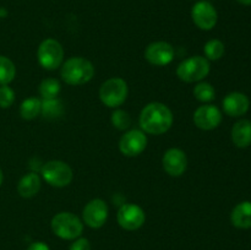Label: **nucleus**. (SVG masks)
<instances>
[{
  "label": "nucleus",
  "instance_id": "c85d7f7f",
  "mask_svg": "<svg viewBox=\"0 0 251 250\" xmlns=\"http://www.w3.org/2000/svg\"><path fill=\"white\" fill-rule=\"evenodd\" d=\"M243 5H251V0H238Z\"/></svg>",
  "mask_w": 251,
  "mask_h": 250
},
{
  "label": "nucleus",
  "instance_id": "393cba45",
  "mask_svg": "<svg viewBox=\"0 0 251 250\" xmlns=\"http://www.w3.org/2000/svg\"><path fill=\"white\" fill-rule=\"evenodd\" d=\"M112 124L119 130H126L131 125V117L125 110L117 109L112 114Z\"/></svg>",
  "mask_w": 251,
  "mask_h": 250
},
{
  "label": "nucleus",
  "instance_id": "4be33fe9",
  "mask_svg": "<svg viewBox=\"0 0 251 250\" xmlns=\"http://www.w3.org/2000/svg\"><path fill=\"white\" fill-rule=\"evenodd\" d=\"M41 113L48 119H55V118L60 117L61 113H63V103L58 98L43 100Z\"/></svg>",
  "mask_w": 251,
  "mask_h": 250
},
{
  "label": "nucleus",
  "instance_id": "412c9836",
  "mask_svg": "<svg viewBox=\"0 0 251 250\" xmlns=\"http://www.w3.org/2000/svg\"><path fill=\"white\" fill-rule=\"evenodd\" d=\"M60 92V83L55 78H44L39 85V93L43 100H54Z\"/></svg>",
  "mask_w": 251,
  "mask_h": 250
},
{
  "label": "nucleus",
  "instance_id": "4468645a",
  "mask_svg": "<svg viewBox=\"0 0 251 250\" xmlns=\"http://www.w3.org/2000/svg\"><path fill=\"white\" fill-rule=\"evenodd\" d=\"M162 164L171 176H180L188 168V158L180 149H169L162 158Z\"/></svg>",
  "mask_w": 251,
  "mask_h": 250
},
{
  "label": "nucleus",
  "instance_id": "b1692460",
  "mask_svg": "<svg viewBox=\"0 0 251 250\" xmlns=\"http://www.w3.org/2000/svg\"><path fill=\"white\" fill-rule=\"evenodd\" d=\"M194 96L200 102H211L215 100V88L208 82H200L194 88Z\"/></svg>",
  "mask_w": 251,
  "mask_h": 250
},
{
  "label": "nucleus",
  "instance_id": "9b49d317",
  "mask_svg": "<svg viewBox=\"0 0 251 250\" xmlns=\"http://www.w3.org/2000/svg\"><path fill=\"white\" fill-rule=\"evenodd\" d=\"M83 222L91 228H100L108 218V206L102 199H93L82 211Z\"/></svg>",
  "mask_w": 251,
  "mask_h": 250
},
{
  "label": "nucleus",
  "instance_id": "6ab92c4d",
  "mask_svg": "<svg viewBox=\"0 0 251 250\" xmlns=\"http://www.w3.org/2000/svg\"><path fill=\"white\" fill-rule=\"evenodd\" d=\"M42 100L37 97H31L25 100L20 107V114L25 120H32L37 118L41 113Z\"/></svg>",
  "mask_w": 251,
  "mask_h": 250
},
{
  "label": "nucleus",
  "instance_id": "a878e982",
  "mask_svg": "<svg viewBox=\"0 0 251 250\" xmlns=\"http://www.w3.org/2000/svg\"><path fill=\"white\" fill-rule=\"evenodd\" d=\"M15 100V92L7 85L0 86V108L11 107Z\"/></svg>",
  "mask_w": 251,
  "mask_h": 250
},
{
  "label": "nucleus",
  "instance_id": "6e6552de",
  "mask_svg": "<svg viewBox=\"0 0 251 250\" xmlns=\"http://www.w3.org/2000/svg\"><path fill=\"white\" fill-rule=\"evenodd\" d=\"M191 17L196 26L203 31H210L216 26L218 20L217 10L211 2L199 1L191 9Z\"/></svg>",
  "mask_w": 251,
  "mask_h": 250
},
{
  "label": "nucleus",
  "instance_id": "20e7f679",
  "mask_svg": "<svg viewBox=\"0 0 251 250\" xmlns=\"http://www.w3.org/2000/svg\"><path fill=\"white\" fill-rule=\"evenodd\" d=\"M210 61L200 55L191 56L181 61L176 69V75L184 82H198L210 73Z\"/></svg>",
  "mask_w": 251,
  "mask_h": 250
},
{
  "label": "nucleus",
  "instance_id": "a211bd4d",
  "mask_svg": "<svg viewBox=\"0 0 251 250\" xmlns=\"http://www.w3.org/2000/svg\"><path fill=\"white\" fill-rule=\"evenodd\" d=\"M232 140L235 146L244 149L251 145V122L242 119L234 124L232 129Z\"/></svg>",
  "mask_w": 251,
  "mask_h": 250
},
{
  "label": "nucleus",
  "instance_id": "423d86ee",
  "mask_svg": "<svg viewBox=\"0 0 251 250\" xmlns=\"http://www.w3.org/2000/svg\"><path fill=\"white\" fill-rule=\"evenodd\" d=\"M37 58L39 64L46 70H56L64 59V49L56 39H44L38 47Z\"/></svg>",
  "mask_w": 251,
  "mask_h": 250
},
{
  "label": "nucleus",
  "instance_id": "1a4fd4ad",
  "mask_svg": "<svg viewBox=\"0 0 251 250\" xmlns=\"http://www.w3.org/2000/svg\"><path fill=\"white\" fill-rule=\"evenodd\" d=\"M118 223L126 230H136L145 223L146 215L140 206L135 203H125L118 211Z\"/></svg>",
  "mask_w": 251,
  "mask_h": 250
},
{
  "label": "nucleus",
  "instance_id": "7ed1b4c3",
  "mask_svg": "<svg viewBox=\"0 0 251 250\" xmlns=\"http://www.w3.org/2000/svg\"><path fill=\"white\" fill-rule=\"evenodd\" d=\"M51 229L54 234L65 240L76 239L83 230V223L71 212L56 213L51 220Z\"/></svg>",
  "mask_w": 251,
  "mask_h": 250
},
{
  "label": "nucleus",
  "instance_id": "f3484780",
  "mask_svg": "<svg viewBox=\"0 0 251 250\" xmlns=\"http://www.w3.org/2000/svg\"><path fill=\"white\" fill-rule=\"evenodd\" d=\"M41 189V178L37 173H27L20 179L17 184V191L22 198H33Z\"/></svg>",
  "mask_w": 251,
  "mask_h": 250
},
{
  "label": "nucleus",
  "instance_id": "c756f323",
  "mask_svg": "<svg viewBox=\"0 0 251 250\" xmlns=\"http://www.w3.org/2000/svg\"><path fill=\"white\" fill-rule=\"evenodd\" d=\"M2 179H4V175H2V172H1V169H0V185L2 184Z\"/></svg>",
  "mask_w": 251,
  "mask_h": 250
},
{
  "label": "nucleus",
  "instance_id": "cd10ccee",
  "mask_svg": "<svg viewBox=\"0 0 251 250\" xmlns=\"http://www.w3.org/2000/svg\"><path fill=\"white\" fill-rule=\"evenodd\" d=\"M27 250H49V247L43 242H36L32 243Z\"/></svg>",
  "mask_w": 251,
  "mask_h": 250
},
{
  "label": "nucleus",
  "instance_id": "bb28decb",
  "mask_svg": "<svg viewBox=\"0 0 251 250\" xmlns=\"http://www.w3.org/2000/svg\"><path fill=\"white\" fill-rule=\"evenodd\" d=\"M70 250H91V244L86 238H80L71 244Z\"/></svg>",
  "mask_w": 251,
  "mask_h": 250
},
{
  "label": "nucleus",
  "instance_id": "aec40b11",
  "mask_svg": "<svg viewBox=\"0 0 251 250\" xmlns=\"http://www.w3.org/2000/svg\"><path fill=\"white\" fill-rule=\"evenodd\" d=\"M16 75V68L9 58L0 55V85H9Z\"/></svg>",
  "mask_w": 251,
  "mask_h": 250
},
{
  "label": "nucleus",
  "instance_id": "39448f33",
  "mask_svg": "<svg viewBox=\"0 0 251 250\" xmlns=\"http://www.w3.org/2000/svg\"><path fill=\"white\" fill-rule=\"evenodd\" d=\"M127 83L120 77H113L102 83L100 88V98L104 105L117 108L127 98Z\"/></svg>",
  "mask_w": 251,
  "mask_h": 250
},
{
  "label": "nucleus",
  "instance_id": "f03ea898",
  "mask_svg": "<svg viewBox=\"0 0 251 250\" xmlns=\"http://www.w3.org/2000/svg\"><path fill=\"white\" fill-rule=\"evenodd\" d=\"M61 78L71 86H80L92 80L95 75V66L90 60L81 56L68 59L61 66Z\"/></svg>",
  "mask_w": 251,
  "mask_h": 250
},
{
  "label": "nucleus",
  "instance_id": "dca6fc26",
  "mask_svg": "<svg viewBox=\"0 0 251 250\" xmlns=\"http://www.w3.org/2000/svg\"><path fill=\"white\" fill-rule=\"evenodd\" d=\"M230 221L233 225L240 229H248L251 228V202L250 201H243L238 203L232 211Z\"/></svg>",
  "mask_w": 251,
  "mask_h": 250
},
{
  "label": "nucleus",
  "instance_id": "9d476101",
  "mask_svg": "<svg viewBox=\"0 0 251 250\" xmlns=\"http://www.w3.org/2000/svg\"><path fill=\"white\" fill-rule=\"evenodd\" d=\"M147 146V137L141 130H130L125 132L119 141V150L124 156L135 157L145 151Z\"/></svg>",
  "mask_w": 251,
  "mask_h": 250
},
{
  "label": "nucleus",
  "instance_id": "f8f14e48",
  "mask_svg": "<svg viewBox=\"0 0 251 250\" xmlns=\"http://www.w3.org/2000/svg\"><path fill=\"white\" fill-rule=\"evenodd\" d=\"M145 58L151 65H168L174 58V48L168 42H153L145 50Z\"/></svg>",
  "mask_w": 251,
  "mask_h": 250
},
{
  "label": "nucleus",
  "instance_id": "5701e85b",
  "mask_svg": "<svg viewBox=\"0 0 251 250\" xmlns=\"http://www.w3.org/2000/svg\"><path fill=\"white\" fill-rule=\"evenodd\" d=\"M225 54V44L220 39H211L205 44V55L207 60H218Z\"/></svg>",
  "mask_w": 251,
  "mask_h": 250
},
{
  "label": "nucleus",
  "instance_id": "0eeeda50",
  "mask_svg": "<svg viewBox=\"0 0 251 250\" xmlns=\"http://www.w3.org/2000/svg\"><path fill=\"white\" fill-rule=\"evenodd\" d=\"M42 176L44 180L55 188H64L73 180V169L63 161H49L42 167Z\"/></svg>",
  "mask_w": 251,
  "mask_h": 250
},
{
  "label": "nucleus",
  "instance_id": "ddd939ff",
  "mask_svg": "<svg viewBox=\"0 0 251 250\" xmlns=\"http://www.w3.org/2000/svg\"><path fill=\"white\" fill-rule=\"evenodd\" d=\"M222 122V113L216 105H201L194 113V123L201 130H213Z\"/></svg>",
  "mask_w": 251,
  "mask_h": 250
},
{
  "label": "nucleus",
  "instance_id": "2eb2a0df",
  "mask_svg": "<svg viewBox=\"0 0 251 250\" xmlns=\"http://www.w3.org/2000/svg\"><path fill=\"white\" fill-rule=\"evenodd\" d=\"M250 100L244 93L232 92L223 100V109L230 117H240L249 110Z\"/></svg>",
  "mask_w": 251,
  "mask_h": 250
},
{
  "label": "nucleus",
  "instance_id": "f257e3e1",
  "mask_svg": "<svg viewBox=\"0 0 251 250\" xmlns=\"http://www.w3.org/2000/svg\"><path fill=\"white\" fill-rule=\"evenodd\" d=\"M173 113L163 103L152 102L145 105L140 113V126L145 132L161 135L168 131L173 125Z\"/></svg>",
  "mask_w": 251,
  "mask_h": 250
}]
</instances>
